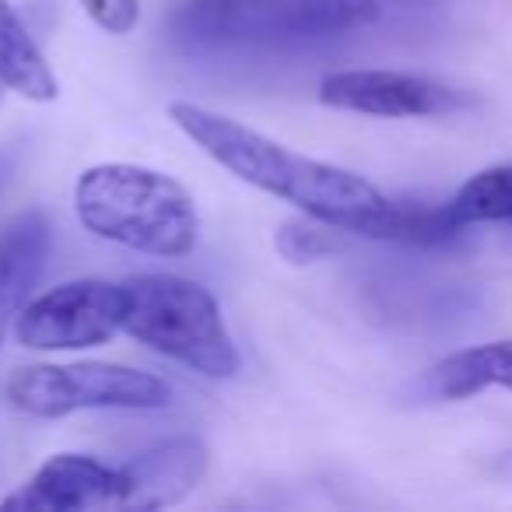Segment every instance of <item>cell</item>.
<instances>
[{
  "label": "cell",
  "mask_w": 512,
  "mask_h": 512,
  "mask_svg": "<svg viewBox=\"0 0 512 512\" xmlns=\"http://www.w3.org/2000/svg\"><path fill=\"white\" fill-rule=\"evenodd\" d=\"M169 120L235 179L285 200L306 218L323 221L337 232L372 239V228L390 204V197L358 172L299 155L260 130L225 113H214L200 102H169Z\"/></svg>",
  "instance_id": "6da1fadb"
},
{
  "label": "cell",
  "mask_w": 512,
  "mask_h": 512,
  "mask_svg": "<svg viewBox=\"0 0 512 512\" xmlns=\"http://www.w3.org/2000/svg\"><path fill=\"white\" fill-rule=\"evenodd\" d=\"M74 214L95 239L144 256H186L200 239L193 193L169 172L134 162L88 165L74 183Z\"/></svg>",
  "instance_id": "7a4b0ae2"
},
{
  "label": "cell",
  "mask_w": 512,
  "mask_h": 512,
  "mask_svg": "<svg viewBox=\"0 0 512 512\" xmlns=\"http://www.w3.org/2000/svg\"><path fill=\"white\" fill-rule=\"evenodd\" d=\"M123 334L204 379H232L242 369L218 299L179 274L123 281Z\"/></svg>",
  "instance_id": "3957f363"
},
{
  "label": "cell",
  "mask_w": 512,
  "mask_h": 512,
  "mask_svg": "<svg viewBox=\"0 0 512 512\" xmlns=\"http://www.w3.org/2000/svg\"><path fill=\"white\" fill-rule=\"evenodd\" d=\"M379 0H183L172 32L197 46L313 43L365 29Z\"/></svg>",
  "instance_id": "277c9868"
},
{
  "label": "cell",
  "mask_w": 512,
  "mask_h": 512,
  "mask_svg": "<svg viewBox=\"0 0 512 512\" xmlns=\"http://www.w3.org/2000/svg\"><path fill=\"white\" fill-rule=\"evenodd\" d=\"M4 393L15 411L46 421L78 411H162L172 404V386L162 376L116 362L25 365Z\"/></svg>",
  "instance_id": "5b68a950"
},
{
  "label": "cell",
  "mask_w": 512,
  "mask_h": 512,
  "mask_svg": "<svg viewBox=\"0 0 512 512\" xmlns=\"http://www.w3.org/2000/svg\"><path fill=\"white\" fill-rule=\"evenodd\" d=\"M123 334V281L78 278L25 302L15 341L32 351H85Z\"/></svg>",
  "instance_id": "8992f818"
},
{
  "label": "cell",
  "mask_w": 512,
  "mask_h": 512,
  "mask_svg": "<svg viewBox=\"0 0 512 512\" xmlns=\"http://www.w3.org/2000/svg\"><path fill=\"white\" fill-rule=\"evenodd\" d=\"M316 95L330 109L383 116V120L446 116L463 106V95L456 88L407 71H334L320 81Z\"/></svg>",
  "instance_id": "52a82bcc"
},
{
  "label": "cell",
  "mask_w": 512,
  "mask_h": 512,
  "mask_svg": "<svg viewBox=\"0 0 512 512\" xmlns=\"http://www.w3.org/2000/svg\"><path fill=\"white\" fill-rule=\"evenodd\" d=\"M207 463H211V449L200 435H169L116 467L120 488H116L113 509L155 512L179 505L204 481Z\"/></svg>",
  "instance_id": "ba28073f"
},
{
  "label": "cell",
  "mask_w": 512,
  "mask_h": 512,
  "mask_svg": "<svg viewBox=\"0 0 512 512\" xmlns=\"http://www.w3.org/2000/svg\"><path fill=\"white\" fill-rule=\"evenodd\" d=\"M120 474L85 453H53L39 470L0 502L4 512H85L113 509Z\"/></svg>",
  "instance_id": "9c48e42d"
},
{
  "label": "cell",
  "mask_w": 512,
  "mask_h": 512,
  "mask_svg": "<svg viewBox=\"0 0 512 512\" xmlns=\"http://www.w3.org/2000/svg\"><path fill=\"white\" fill-rule=\"evenodd\" d=\"M53 228L39 207L18 214L15 221L4 225L0 232V348L4 337L15 334L18 313L29 302L39 274L50 256Z\"/></svg>",
  "instance_id": "30bf717a"
},
{
  "label": "cell",
  "mask_w": 512,
  "mask_h": 512,
  "mask_svg": "<svg viewBox=\"0 0 512 512\" xmlns=\"http://www.w3.org/2000/svg\"><path fill=\"white\" fill-rule=\"evenodd\" d=\"M495 386L512 390V341L453 351L421 376L418 393L428 400H470Z\"/></svg>",
  "instance_id": "8fae6325"
},
{
  "label": "cell",
  "mask_w": 512,
  "mask_h": 512,
  "mask_svg": "<svg viewBox=\"0 0 512 512\" xmlns=\"http://www.w3.org/2000/svg\"><path fill=\"white\" fill-rule=\"evenodd\" d=\"M0 81L8 92L22 95L29 102H53L60 95V81L53 74V64L39 43L32 39L29 25L15 11L11 0H0Z\"/></svg>",
  "instance_id": "7c38bea8"
},
{
  "label": "cell",
  "mask_w": 512,
  "mask_h": 512,
  "mask_svg": "<svg viewBox=\"0 0 512 512\" xmlns=\"http://www.w3.org/2000/svg\"><path fill=\"white\" fill-rule=\"evenodd\" d=\"M449 211L463 228L512 225V162L481 169L453 193Z\"/></svg>",
  "instance_id": "4fadbf2b"
},
{
  "label": "cell",
  "mask_w": 512,
  "mask_h": 512,
  "mask_svg": "<svg viewBox=\"0 0 512 512\" xmlns=\"http://www.w3.org/2000/svg\"><path fill=\"white\" fill-rule=\"evenodd\" d=\"M334 232L337 228L323 225L316 218L306 221V214H302V218L281 225V232L274 235V246H278V253L285 256L288 264H316V260H323V256H330L337 249Z\"/></svg>",
  "instance_id": "5bb4252c"
},
{
  "label": "cell",
  "mask_w": 512,
  "mask_h": 512,
  "mask_svg": "<svg viewBox=\"0 0 512 512\" xmlns=\"http://www.w3.org/2000/svg\"><path fill=\"white\" fill-rule=\"evenodd\" d=\"M95 29L109 36H130L141 22V0H78Z\"/></svg>",
  "instance_id": "9a60e30c"
},
{
  "label": "cell",
  "mask_w": 512,
  "mask_h": 512,
  "mask_svg": "<svg viewBox=\"0 0 512 512\" xmlns=\"http://www.w3.org/2000/svg\"><path fill=\"white\" fill-rule=\"evenodd\" d=\"M11 169H15V155H11V151H0V190H4V183H8Z\"/></svg>",
  "instance_id": "2e32d148"
},
{
  "label": "cell",
  "mask_w": 512,
  "mask_h": 512,
  "mask_svg": "<svg viewBox=\"0 0 512 512\" xmlns=\"http://www.w3.org/2000/svg\"><path fill=\"white\" fill-rule=\"evenodd\" d=\"M4 92H8V85H4V81H0V102H4Z\"/></svg>",
  "instance_id": "e0dca14e"
}]
</instances>
